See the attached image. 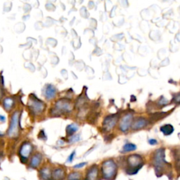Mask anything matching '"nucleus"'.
I'll return each instance as SVG.
<instances>
[{
	"mask_svg": "<svg viewBox=\"0 0 180 180\" xmlns=\"http://www.w3.org/2000/svg\"><path fill=\"white\" fill-rule=\"evenodd\" d=\"M103 177L106 180H113L117 174V165L113 160L104 161L101 166Z\"/></svg>",
	"mask_w": 180,
	"mask_h": 180,
	"instance_id": "f257e3e1",
	"label": "nucleus"
},
{
	"mask_svg": "<svg viewBox=\"0 0 180 180\" xmlns=\"http://www.w3.org/2000/svg\"><path fill=\"white\" fill-rule=\"evenodd\" d=\"M149 144H150L151 145H156V144H158V141H156V139H150L149 141Z\"/></svg>",
	"mask_w": 180,
	"mask_h": 180,
	"instance_id": "5701e85b",
	"label": "nucleus"
},
{
	"mask_svg": "<svg viewBox=\"0 0 180 180\" xmlns=\"http://www.w3.org/2000/svg\"><path fill=\"white\" fill-rule=\"evenodd\" d=\"M57 94V90L52 85H48L45 90V97L47 99H51Z\"/></svg>",
	"mask_w": 180,
	"mask_h": 180,
	"instance_id": "9b49d317",
	"label": "nucleus"
},
{
	"mask_svg": "<svg viewBox=\"0 0 180 180\" xmlns=\"http://www.w3.org/2000/svg\"><path fill=\"white\" fill-rule=\"evenodd\" d=\"M132 122V114H127L123 117L120 123V129L122 132H125L129 129L131 123Z\"/></svg>",
	"mask_w": 180,
	"mask_h": 180,
	"instance_id": "1a4fd4ad",
	"label": "nucleus"
},
{
	"mask_svg": "<svg viewBox=\"0 0 180 180\" xmlns=\"http://www.w3.org/2000/svg\"><path fill=\"white\" fill-rule=\"evenodd\" d=\"M127 163L129 169L127 170V172L130 174H134L141 168L143 160L140 156L134 154L128 157Z\"/></svg>",
	"mask_w": 180,
	"mask_h": 180,
	"instance_id": "f03ea898",
	"label": "nucleus"
},
{
	"mask_svg": "<svg viewBox=\"0 0 180 180\" xmlns=\"http://www.w3.org/2000/svg\"><path fill=\"white\" fill-rule=\"evenodd\" d=\"M147 122L146 119L143 118H139L132 125V129L133 130H139L141 128L144 127L146 125Z\"/></svg>",
	"mask_w": 180,
	"mask_h": 180,
	"instance_id": "f8f14e48",
	"label": "nucleus"
},
{
	"mask_svg": "<svg viewBox=\"0 0 180 180\" xmlns=\"http://www.w3.org/2000/svg\"><path fill=\"white\" fill-rule=\"evenodd\" d=\"M75 156V151H74L73 152H72V153L71 154V155L69 156V157L68 158V159H67V162L71 163L72 161L73 160Z\"/></svg>",
	"mask_w": 180,
	"mask_h": 180,
	"instance_id": "412c9836",
	"label": "nucleus"
},
{
	"mask_svg": "<svg viewBox=\"0 0 180 180\" xmlns=\"http://www.w3.org/2000/svg\"><path fill=\"white\" fill-rule=\"evenodd\" d=\"M160 130L161 132H163L166 136L171 134L174 132V127H173V126L172 125H169V124L162 126Z\"/></svg>",
	"mask_w": 180,
	"mask_h": 180,
	"instance_id": "dca6fc26",
	"label": "nucleus"
},
{
	"mask_svg": "<svg viewBox=\"0 0 180 180\" xmlns=\"http://www.w3.org/2000/svg\"><path fill=\"white\" fill-rule=\"evenodd\" d=\"M72 109L71 103L67 99H61L56 103L54 111L57 113H69Z\"/></svg>",
	"mask_w": 180,
	"mask_h": 180,
	"instance_id": "423d86ee",
	"label": "nucleus"
},
{
	"mask_svg": "<svg viewBox=\"0 0 180 180\" xmlns=\"http://www.w3.org/2000/svg\"><path fill=\"white\" fill-rule=\"evenodd\" d=\"M13 104H14V101H13V99H11V98H6V99L4 100L3 102L4 107L6 111H10L11 108H12L13 106Z\"/></svg>",
	"mask_w": 180,
	"mask_h": 180,
	"instance_id": "f3484780",
	"label": "nucleus"
},
{
	"mask_svg": "<svg viewBox=\"0 0 180 180\" xmlns=\"http://www.w3.org/2000/svg\"><path fill=\"white\" fill-rule=\"evenodd\" d=\"M28 106L30 111H32L33 113L36 115L42 113L45 108V105L44 103L35 97L33 98H30Z\"/></svg>",
	"mask_w": 180,
	"mask_h": 180,
	"instance_id": "39448f33",
	"label": "nucleus"
},
{
	"mask_svg": "<svg viewBox=\"0 0 180 180\" xmlns=\"http://www.w3.org/2000/svg\"><path fill=\"white\" fill-rule=\"evenodd\" d=\"M153 163L156 172H160L164 166H165V164H167V162L165 160L164 149H160L156 152V153L154 154Z\"/></svg>",
	"mask_w": 180,
	"mask_h": 180,
	"instance_id": "7ed1b4c3",
	"label": "nucleus"
},
{
	"mask_svg": "<svg viewBox=\"0 0 180 180\" xmlns=\"http://www.w3.org/2000/svg\"><path fill=\"white\" fill-rule=\"evenodd\" d=\"M98 167L97 165H93L92 167L88 170L86 176V180H97L98 178Z\"/></svg>",
	"mask_w": 180,
	"mask_h": 180,
	"instance_id": "9d476101",
	"label": "nucleus"
},
{
	"mask_svg": "<svg viewBox=\"0 0 180 180\" xmlns=\"http://www.w3.org/2000/svg\"><path fill=\"white\" fill-rule=\"evenodd\" d=\"M19 116L18 111H16L13 113L11 118L10 126L8 130V135L9 137H16L18 134V123H19Z\"/></svg>",
	"mask_w": 180,
	"mask_h": 180,
	"instance_id": "20e7f679",
	"label": "nucleus"
},
{
	"mask_svg": "<svg viewBox=\"0 0 180 180\" xmlns=\"http://www.w3.org/2000/svg\"><path fill=\"white\" fill-rule=\"evenodd\" d=\"M65 177V172L61 168H57L53 172V177L55 180H61Z\"/></svg>",
	"mask_w": 180,
	"mask_h": 180,
	"instance_id": "2eb2a0df",
	"label": "nucleus"
},
{
	"mask_svg": "<svg viewBox=\"0 0 180 180\" xmlns=\"http://www.w3.org/2000/svg\"><path fill=\"white\" fill-rule=\"evenodd\" d=\"M41 178L43 180H50L51 177V172L50 168L44 167L39 171Z\"/></svg>",
	"mask_w": 180,
	"mask_h": 180,
	"instance_id": "4468645a",
	"label": "nucleus"
},
{
	"mask_svg": "<svg viewBox=\"0 0 180 180\" xmlns=\"http://www.w3.org/2000/svg\"><path fill=\"white\" fill-rule=\"evenodd\" d=\"M85 165H86V163H79V164L78 165H75L74 166V168H81L83 167V166H85Z\"/></svg>",
	"mask_w": 180,
	"mask_h": 180,
	"instance_id": "4be33fe9",
	"label": "nucleus"
},
{
	"mask_svg": "<svg viewBox=\"0 0 180 180\" xmlns=\"http://www.w3.org/2000/svg\"><path fill=\"white\" fill-rule=\"evenodd\" d=\"M81 174L79 172H72L69 174L68 179V180H80Z\"/></svg>",
	"mask_w": 180,
	"mask_h": 180,
	"instance_id": "aec40b11",
	"label": "nucleus"
},
{
	"mask_svg": "<svg viewBox=\"0 0 180 180\" xmlns=\"http://www.w3.org/2000/svg\"><path fill=\"white\" fill-rule=\"evenodd\" d=\"M137 149V146L136 145L133 144H131V143H127L124 145L123 146V151L124 152H129V151H134L136 150Z\"/></svg>",
	"mask_w": 180,
	"mask_h": 180,
	"instance_id": "6ab92c4d",
	"label": "nucleus"
},
{
	"mask_svg": "<svg viewBox=\"0 0 180 180\" xmlns=\"http://www.w3.org/2000/svg\"><path fill=\"white\" fill-rule=\"evenodd\" d=\"M78 130V126L76 124H71L67 126L66 127V132L68 135L73 134L77 130Z\"/></svg>",
	"mask_w": 180,
	"mask_h": 180,
	"instance_id": "a211bd4d",
	"label": "nucleus"
},
{
	"mask_svg": "<svg viewBox=\"0 0 180 180\" xmlns=\"http://www.w3.org/2000/svg\"><path fill=\"white\" fill-rule=\"evenodd\" d=\"M32 150V146L28 142H25V143L23 144L22 146H20L19 154L21 158L22 162L25 163L27 161L28 158L29 157Z\"/></svg>",
	"mask_w": 180,
	"mask_h": 180,
	"instance_id": "0eeeda50",
	"label": "nucleus"
},
{
	"mask_svg": "<svg viewBox=\"0 0 180 180\" xmlns=\"http://www.w3.org/2000/svg\"><path fill=\"white\" fill-rule=\"evenodd\" d=\"M42 160V156L40 154H35V155L32 156L30 161V167L32 168H36L40 164V162Z\"/></svg>",
	"mask_w": 180,
	"mask_h": 180,
	"instance_id": "ddd939ff",
	"label": "nucleus"
},
{
	"mask_svg": "<svg viewBox=\"0 0 180 180\" xmlns=\"http://www.w3.org/2000/svg\"><path fill=\"white\" fill-rule=\"evenodd\" d=\"M5 120H6L5 117L3 116H2V115H0V121H1V122H4V121H5Z\"/></svg>",
	"mask_w": 180,
	"mask_h": 180,
	"instance_id": "b1692460",
	"label": "nucleus"
},
{
	"mask_svg": "<svg viewBox=\"0 0 180 180\" xmlns=\"http://www.w3.org/2000/svg\"><path fill=\"white\" fill-rule=\"evenodd\" d=\"M118 120V116H109L106 117L103 124V129L106 132L111 130L115 127L117 121Z\"/></svg>",
	"mask_w": 180,
	"mask_h": 180,
	"instance_id": "6e6552de",
	"label": "nucleus"
}]
</instances>
